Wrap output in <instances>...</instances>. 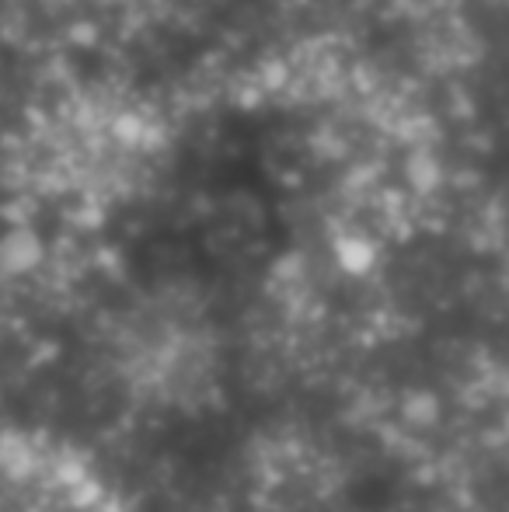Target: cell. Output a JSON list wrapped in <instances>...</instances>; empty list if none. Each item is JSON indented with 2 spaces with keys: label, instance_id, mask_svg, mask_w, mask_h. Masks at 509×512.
Listing matches in <instances>:
<instances>
[{
  "label": "cell",
  "instance_id": "obj_1",
  "mask_svg": "<svg viewBox=\"0 0 509 512\" xmlns=\"http://www.w3.org/2000/svg\"><path fill=\"white\" fill-rule=\"evenodd\" d=\"M0 512H119L91 464L46 436L0 443Z\"/></svg>",
  "mask_w": 509,
  "mask_h": 512
}]
</instances>
